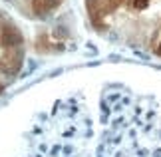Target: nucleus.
<instances>
[{
    "mask_svg": "<svg viewBox=\"0 0 161 157\" xmlns=\"http://www.w3.org/2000/svg\"><path fill=\"white\" fill-rule=\"evenodd\" d=\"M26 139L24 157H161V110L119 88L95 101L72 96L42 113Z\"/></svg>",
    "mask_w": 161,
    "mask_h": 157,
    "instance_id": "obj_1",
    "label": "nucleus"
},
{
    "mask_svg": "<svg viewBox=\"0 0 161 157\" xmlns=\"http://www.w3.org/2000/svg\"><path fill=\"white\" fill-rule=\"evenodd\" d=\"M22 50L18 36L8 30V26L0 24V90L2 86L14 76V72L20 66Z\"/></svg>",
    "mask_w": 161,
    "mask_h": 157,
    "instance_id": "obj_2",
    "label": "nucleus"
}]
</instances>
